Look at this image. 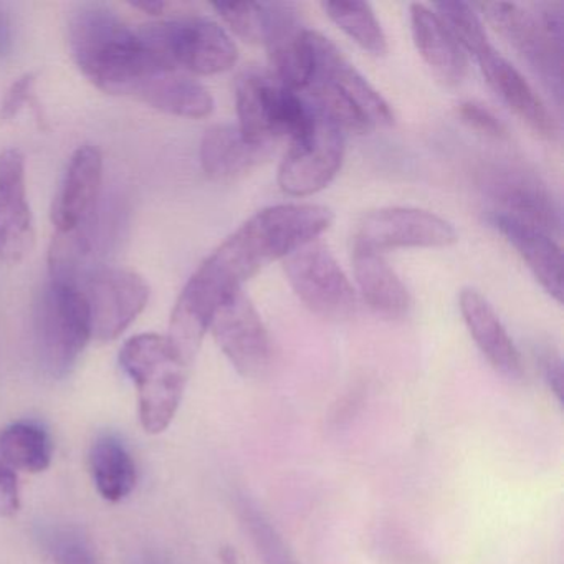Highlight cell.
I'll return each instance as SVG.
<instances>
[{
  "label": "cell",
  "instance_id": "cell-1",
  "mask_svg": "<svg viewBox=\"0 0 564 564\" xmlns=\"http://www.w3.org/2000/svg\"><path fill=\"white\" fill-rule=\"evenodd\" d=\"M68 47L82 74L105 94L133 95L167 67L141 35L110 6L78 4L68 18Z\"/></svg>",
  "mask_w": 564,
  "mask_h": 564
},
{
  "label": "cell",
  "instance_id": "cell-2",
  "mask_svg": "<svg viewBox=\"0 0 564 564\" xmlns=\"http://www.w3.org/2000/svg\"><path fill=\"white\" fill-rule=\"evenodd\" d=\"M310 47L312 74L300 94L316 113L358 134L392 124L394 113L388 101L329 39L310 31Z\"/></svg>",
  "mask_w": 564,
  "mask_h": 564
},
{
  "label": "cell",
  "instance_id": "cell-3",
  "mask_svg": "<svg viewBox=\"0 0 564 564\" xmlns=\"http://www.w3.org/2000/svg\"><path fill=\"white\" fill-rule=\"evenodd\" d=\"M120 365L137 386L138 412L147 434H161L176 417L189 366L167 336L144 333L124 343Z\"/></svg>",
  "mask_w": 564,
  "mask_h": 564
},
{
  "label": "cell",
  "instance_id": "cell-4",
  "mask_svg": "<svg viewBox=\"0 0 564 564\" xmlns=\"http://www.w3.org/2000/svg\"><path fill=\"white\" fill-rule=\"evenodd\" d=\"M332 210L318 204H279L250 217L226 242L250 276L319 239L333 224Z\"/></svg>",
  "mask_w": 564,
  "mask_h": 564
},
{
  "label": "cell",
  "instance_id": "cell-5",
  "mask_svg": "<svg viewBox=\"0 0 564 564\" xmlns=\"http://www.w3.org/2000/svg\"><path fill=\"white\" fill-rule=\"evenodd\" d=\"M236 108L237 128L249 143L259 147H270L282 137L295 140L315 121V110L300 91L256 68L237 78Z\"/></svg>",
  "mask_w": 564,
  "mask_h": 564
},
{
  "label": "cell",
  "instance_id": "cell-6",
  "mask_svg": "<svg viewBox=\"0 0 564 564\" xmlns=\"http://www.w3.org/2000/svg\"><path fill=\"white\" fill-rule=\"evenodd\" d=\"M35 346L42 368L64 378L91 339L90 318L80 286L48 279L35 305Z\"/></svg>",
  "mask_w": 564,
  "mask_h": 564
},
{
  "label": "cell",
  "instance_id": "cell-7",
  "mask_svg": "<svg viewBox=\"0 0 564 564\" xmlns=\"http://www.w3.org/2000/svg\"><path fill=\"white\" fill-rule=\"evenodd\" d=\"M151 51L167 67L194 75H217L237 64L239 51L226 29L200 15H183L140 28Z\"/></svg>",
  "mask_w": 564,
  "mask_h": 564
},
{
  "label": "cell",
  "instance_id": "cell-8",
  "mask_svg": "<svg viewBox=\"0 0 564 564\" xmlns=\"http://www.w3.org/2000/svg\"><path fill=\"white\" fill-rule=\"evenodd\" d=\"M478 189L490 204V216L533 227L554 240L563 234L560 203L541 177L523 164H487L478 173Z\"/></svg>",
  "mask_w": 564,
  "mask_h": 564
},
{
  "label": "cell",
  "instance_id": "cell-9",
  "mask_svg": "<svg viewBox=\"0 0 564 564\" xmlns=\"http://www.w3.org/2000/svg\"><path fill=\"white\" fill-rule=\"evenodd\" d=\"M286 280L303 305L333 322L356 312V292L329 247L316 239L283 259Z\"/></svg>",
  "mask_w": 564,
  "mask_h": 564
},
{
  "label": "cell",
  "instance_id": "cell-10",
  "mask_svg": "<svg viewBox=\"0 0 564 564\" xmlns=\"http://www.w3.org/2000/svg\"><path fill=\"white\" fill-rule=\"evenodd\" d=\"M80 292L87 303L91 338L98 341L120 338L150 302V285L143 276L118 267L88 270Z\"/></svg>",
  "mask_w": 564,
  "mask_h": 564
},
{
  "label": "cell",
  "instance_id": "cell-11",
  "mask_svg": "<svg viewBox=\"0 0 564 564\" xmlns=\"http://www.w3.org/2000/svg\"><path fill=\"white\" fill-rule=\"evenodd\" d=\"M345 153V131L315 111L312 127L292 140L280 164V189L295 197L319 193L341 170Z\"/></svg>",
  "mask_w": 564,
  "mask_h": 564
},
{
  "label": "cell",
  "instance_id": "cell-12",
  "mask_svg": "<svg viewBox=\"0 0 564 564\" xmlns=\"http://www.w3.org/2000/svg\"><path fill=\"white\" fill-rule=\"evenodd\" d=\"M488 24L511 45L540 77L557 105L563 98V45L544 31L536 12L513 2L478 4Z\"/></svg>",
  "mask_w": 564,
  "mask_h": 564
},
{
  "label": "cell",
  "instance_id": "cell-13",
  "mask_svg": "<svg viewBox=\"0 0 564 564\" xmlns=\"http://www.w3.org/2000/svg\"><path fill=\"white\" fill-rule=\"evenodd\" d=\"M209 332L243 378H260L272 365V341L252 300L237 290L217 310Z\"/></svg>",
  "mask_w": 564,
  "mask_h": 564
},
{
  "label": "cell",
  "instance_id": "cell-14",
  "mask_svg": "<svg viewBox=\"0 0 564 564\" xmlns=\"http://www.w3.org/2000/svg\"><path fill=\"white\" fill-rule=\"evenodd\" d=\"M457 240L455 227L437 214L414 207H382L359 223L355 246L382 253L395 249H437Z\"/></svg>",
  "mask_w": 564,
  "mask_h": 564
},
{
  "label": "cell",
  "instance_id": "cell-15",
  "mask_svg": "<svg viewBox=\"0 0 564 564\" xmlns=\"http://www.w3.org/2000/svg\"><path fill=\"white\" fill-rule=\"evenodd\" d=\"M262 44L269 54L273 77L302 91L312 74L310 29L303 24L299 4L293 2H263Z\"/></svg>",
  "mask_w": 564,
  "mask_h": 564
},
{
  "label": "cell",
  "instance_id": "cell-16",
  "mask_svg": "<svg viewBox=\"0 0 564 564\" xmlns=\"http://www.w3.org/2000/svg\"><path fill=\"white\" fill-rule=\"evenodd\" d=\"M35 226L22 151L0 153V262L15 265L34 249Z\"/></svg>",
  "mask_w": 564,
  "mask_h": 564
},
{
  "label": "cell",
  "instance_id": "cell-17",
  "mask_svg": "<svg viewBox=\"0 0 564 564\" xmlns=\"http://www.w3.org/2000/svg\"><path fill=\"white\" fill-rule=\"evenodd\" d=\"M104 177V156L90 144L72 154L52 204V224L58 234L80 227L97 209Z\"/></svg>",
  "mask_w": 564,
  "mask_h": 564
},
{
  "label": "cell",
  "instance_id": "cell-18",
  "mask_svg": "<svg viewBox=\"0 0 564 564\" xmlns=\"http://www.w3.org/2000/svg\"><path fill=\"white\" fill-rule=\"evenodd\" d=\"M488 87L500 98L501 104L517 115L536 137L553 141L557 124L553 113L527 78L494 47L477 58Z\"/></svg>",
  "mask_w": 564,
  "mask_h": 564
},
{
  "label": "cell",
  "instance_id": "cell-19",
  "mask_svg": "<svg viewBox=\"0 0 564 564\" xmlns=\"http://www.w3.org/2000/svg\"><path fill=\"white\" fill-rule=\"evenodd\" d=\"M458 306L468 333L487 361L500 375L520 379L523 376V359L488 300L477 290L464 289L458 296Z\"/></svg>",
  "mask_w": 564,
  "mask_h": 564
},
{
  "label": "cell",
  "instance_id": "cell-20",
  "mask_svg": "<svg viewBox=\"0 0 564 564\" xmlns=\"http://www.w3.org/2000/svg\"><path fill=\"white\" fill-rule=\"evenodd\" d=\"M411 32L415 48L432 74L448 87H457L467 77V55L448 34L432 9L411 4Z\"/></svg>",
  "mask_w": 564,
  "mask_h": 564
},
{
  "label": "cell",
  "instance_id": "cell-21",
  "mask_svg": "<svg viewBox=\"0 0 564 564\" xmlns=\"http://www.w3.org/2000/svg\"><path fill=\"white\" fill-rule=\"evenodd\" d=\"M269 153L270 147L249 143L237 124H214L200 141V166L209 180L227 183L246 176Z\"/></svg>",
  "mask_w": 564,
  "mask_h": 564
},
{
  "label": "cell",
  "instance_id": "cell-22",
  "mask_svg": "<svg viewBox=\"0 0 564 564\" xmlns=\"http://www.w3.org/2000/svg\"><path fill=\"white\" fill-rule=\"evenodd\" d=\"M488 219L517 249L544 292L557 303L563 302V256L560 243L547 234L514 220L500 216H490Z\"/></svg>",
  "mask_w": 564,
  "mask_h": 564
},
{
  "label": "cell",
  "instance_id": "cell-23",
  "mask_svg": "<svg viewBox=\"0 0 564 564\" xmlns=\"http://www.w3.org/2000/svg\"><path fill=\"white\" fill-rule=\"evenodd\" d=\"M356 283L369 308L389 319L402 318L411 308L408 286L399 279L382 253L355 246L352 250Z\"/></svg>",
  "mask_w": 564,
  "mask_h": 564
},
{
  "label": "cell",
  "instance_id": "cell-24",
  "mask_svg": "<svg viewBox=\"0 0 564 564\" xmlns=\"http://www.w3.org/2000/svg\"><path fill=\"white\" fill-rule=\"evenodd\" d=\"M134 97L163 113L200 120L214 111L210 91L183 70H161L148 77Z\"/></svg>",
  "mask_w": 564,
  "mask_h": 564
},
{
  "label": "cell",
  "instance_id": "cell-25",
  "mask_svg": "<svg viewBox=\"0 0 564 564\" xmlns=\"http://www.w3.org/2000/svg\"><path fill=\"white\" fill-rule=\"evenodd\" d=\"M90 470L98 494L111 503L124 500L137 487V465L115 435H101L91 445Z\"/></svg>",
  "mask_w": 564,
  "mask_h": 564
},
{
  "label": "cell",
  "instance_id": "cell-26",
  "mask_svg": "<svg viewBox=\"0 0 564 564\" xmlns=\"http://www.w3.org/2000/svg\"><path fill=\"white\" fill-rule=\"evenodd\" d=\"M54 445L51 435L35 422L21 421L0 432V458L9 467L41 474L52 464Z\"/></svg>",
  "mask_w": 564,
  "mask_h": 564
},
{
  "label": "cell",
  "instance_id": "cell-27",
  "mask_svg": "<svg viewBox=\"0 0 564 564\" xmlns=\"http://www.w3.org/2000/svg\"><path fill=\"white\" fill-rule=\"evenodd\" d=\"M322 8L362 51L375 57L388 54V39L371 6L366 2H323Z\"/></svg>",
  "mask_w": 564,
  "mask_h": 564
},
{
  "label": "cell",
  "instance_id": "cell-28",
  "mask_svg": "<svg viewBox=\"0 0 564 564\" xmlns=\"http://www.w3.org/2000/svg\"><path fill=\"white\" fill-rule=\"evenodd\" d=\"M448 34L455 39L462 51L468 52L475 58L490 51L494 45L488 41L487 32L477 12L465 2H435L432 6Z\"/></svg>",
  "mask_w": 564,
  "mask_h": 564
},
{
  "label": "cell",
  "instance_id": "cell-29",
  "mask_svg": "<svg viewBox=\"0 0 564 564\" xmlns=\"http://www.w3.org/2000/svg\"><path fill=\"white\" fill-rule=\"evenodd\" d=\"M239 508L243 524L249 530L250 538L262 556L263 564H300L282 534L256 505L250 503L247 498H242Z\"/></svg>",
  "mask_w": 564,
  "mask_h": 564
},
{
  "label": "cell",
  "instance_id": "cell-30",
  "mask_svg": "<svg viewBox=\"0 0 564 564\" xmlns=\"http://www.w3.org/2000/svg\"><path fill=\"white\" fill-rule=\"evenodd\" d=\"M44 541L54 564H101L94 541L75 524L51 528Z\"/></svg>",
  "mask_w": 564,
  "mask_h": 564
},
{
  "label": "cell",
  "instance_id": "cell-31",
  "mask_svg": "<svg viewBox=\"0 0 564 564\" xmlns=\"http://www.w3.org/2000/svg\"><path fill=\"white\" fill-rule=\"evenodd\" d=\"M213 8L237 37L249 44H262L263 2L214 4Z\"/></svg>",
  "mask_w": 564,
  "mask_h": 564
},
{
  "label": "cell",
  "instance_id": "cell-32",
  "mask_svg": "<svg viewBox=\"0 0 564 564\" xmlns=\"http://www.w3.org/2000/svg\"><path fill=\"white\" fill-rule=\"evenodd\" d=\"M457 113L470 130L477 131L484 137L494 138V140H503L508 137L507 127L478 101H464L458 105Z\"/></svg>",
  "mask_w": 564,
  "mask_h": 564
},
{
  "label": "cell",
  "instance_id": "cell-33",
  "mask_svg": "<svg viewBox=\"0 0 564 564\" xmlns=\"http://www.w3.org/2000/svg\"><path fill=\"white\" fill-rule=\"evenodd\" d=\"M37 77L35 74H24L6 91L2 104H0V121H12L19 117L25 105L31 104L34 97V87Z\"/></svg>",
  "mask_w": 564,
  "mask_h": 564
},
{
  "label": "cell",
  "instance_id": "cell-34",
  "mask_svg": "<svg viewBox=\"0 0 564 564\" xmlns=\"http://www.w3.org/2000/svg\"><path fill=\"white\" fill-rule=\"evenodd\" d=\"M21 510L18 475L0 458V517H14Z\"/></svg>",
  "mask_w": 564,
  "mask_h": 564
},
{
  "label": "cell",
  "instance_id": "cell-35",
  "mask_svg": "<svg viewBox=\"0 0 564 564\" xmlns=\"http://www.w3.org/2000/svg\"><path fill=\"white\" fill-rule=\"evenodd\" d=\"M538 362L544 381L556 395L557 401H563V362L553 346H540L538 348Z\"/></svg>",
  "mask_w": 564,
  "mask_h": 564
},
{
  "label": "cell",
  "instance_id": "cell-36",
  "mask_svg": "<svg viewBox=\"0 0 564 564\" xmlns=\"http://www.w3.org/2000/svg\"><path fill=\"white\" fill-rule=\"evenodd\" d=\"M15 28L11 12L0 4V58L11 55L14 48Z\"/></svg>",
  "mask_w": 564,
  "mask_h": 564
},
{
  "label": "cell",
  "instance_id": "cell-37",
  "mask_svg": "<svg viewBox=\"0 0 564 564\" xmlns=\"http://www.w3.org/2000/svg\"><path fill=\"white\" fill-rule=\"evenodd\" d=\"M133 8L147 12V14L164 15L167 14L171 9L176 8V6L170 4V2H163V0H144V2L133 4Z\"/></svg>",
  "mask_w": 564,
  "mask_h": 564
},
{
  "label": "cell",
  "instance_id": "cell-38",
  "mask_svg": "<svg viewBox=\"0 0 564 564\" xmlns=\"http://www.w3.org/2000/svg\"><path fill=\"white\" fill-rule=\"evenodd\" d=\"M220 560H223L224 564L237 563L236 553H234V550H230V547H224V550L220 551Z\"/></svg>",
  "mask_w": 564,
  "mask_h": 564
},
{
  "label": "cell",
  "instance_id": "cell-39",
  "mask_svg": "<svg viewBox=\"0 0 564 564\" xmlns=\"http://www.w3.org/2000/svg\"><path fill=\"white\" fill-rule=\"evenodd\" d=\"M134 564H161V561L158 560V557L150 556V554H148V556L141 557V560H138Z\"/></svg>",
  "mask_w": 564,
  "mask_h": 564
}]
</instances>
